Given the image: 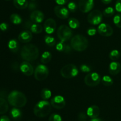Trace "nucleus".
Masks as SVG:
<instances>
[{"label": "nucleus", "instance_id": "obj_1", "mask_svg": "<svg viewBox=\"0 0 121 121\" xmlns=\"http://www.w3.org/2000/svg\"><path fill=\"white\" fill-rule=\"evenodd\" d=\"M20 55L22 59L26 61H33L36 60L39 57V48L33 44H27L21 48Z\"/></svg>", "mask_w": 121, "mask_h": 121}, {"label": "nucleus", "instance_id": "obj_2", "mask_svg": "<svg viewBox=\"0 0 121 121\" xmlns=\"http://www.w3.org/2000/svg\"><path fill=\"white\" fill-rule=\"evenodd\" d=\"M8 103L14 107H22L26 104L27 97L24 94L17 90L12 91L7 97Z\"/></svg>", "mask_w": 121, "mask_h": 121}, {"label": "nucleus", "instance_id": "obj_3", "mask_svg": "<svg viewBox=\"0 0 121 121\" xmlns=\"http://www.w3.org/2000/svg\"><path fill=\"white\" fill-rule=\"evenodd\" d=\"M71 46L78 52H82L86 50L88 46V40L82 34H76L71 39Z\"/></svg>", "mask_w": 121, "mask_h": 121}, {"label": "nucleus", "instance_id": "obj_4", "mask_svg": "<svg viewBox=\"0 0 121 121\" xmlns=\"http://www.w3.org/2000/svg\"><path fill=\"white\" fill-rule=\"evenodd\" d=\"M51 104L47 100H41L38 102L34 107V113L39 117H44L49 115L51 112Z\"/></svg>", "mask_w": 121, "mask_h": 121}, {"label": "nucleus", "instance_id": "obj_5", "mask_svg": "<svg viewBox=\"0 0 121 121\" xmlns=\"http://www.w3.org/2000/svg\"><path fill=\"white\" fill-rule=\"evenodd\" d=\"M79 70L74 64H69L65 65L60 70V74L65 78H72L78 75Z\"/></svg>", "mask_w": 121, "mask_h": 121}, {"label": "nucleus", "instance_id": "obj_6", "mask_svg": "<svg viewBox=\"0 0 121 121\" xmlns=\"http://www.w3.org/2000/svg\"><path fill=\"white\" fill-rule=\"evenodd\" d=\"M57 36L60 41L61 42H66L69 40L70 38H72L73 33L68 26L66 25H61L57 29Z\"/></svg>", "mask_w": 121, "mask_h": 121}, {"label": "nucleus", "instance_id": "obj_7", "mask_svg": "<svg viewBox=\"0 0 121 121\" xmlns=\"http://www.w3.org/2000/svg\"><path fill=\"white\" fill-rule=\"evenodd\" d=\"M49 74L48 68L44 64L38 65L34 71V77L37 81L44 80L47 78Z\"/></svg>", "mask_w": 121, "mask_h": 121}, {"label": "nucleus", "instance_id": "obj_8", "mask_svg": "<svg viewBox=\"0 0 121 121\" xmlns=\"http://www.w3.org/2000/svg\"><path fill=\"white\" fill-rule=\"evenodd\" d=\"M101 81L100 75L97 72H92L86 75L84 79L85 83L89 87H95L100 83Z\"/></svg>", "mask_w": 121, "mask_h": 121}, {"label": "nucleus", "instance_id": "obj_9", "mask_svg": "<svg viewBox=\"0 0 121 121\" xmlns=\"http://www.w3.org/2000/svg\"><path fill=\"white\" fill-rule=\"evenodd\" d=\"M102 19L103 13L98 9L92 11L87 15V21L92 25L100 24Z\"/></svg>", "mask_w": 121, "mask_h": 121}, {"label": "nucleus", "instance_id": "obj_10", "mask_svg": "<svg viewBox=\"0 0 121 121\" xmlns=\"http://www.w3.org/2000/svg\"><path fill=\"white\" fill-rule=\"evenodd\" d=\"M98 32L103 36L109 37L112 35L113 30L112 27L108 24L100 23L98 27Z\"/></svg>", "mask_w": 121, "mask_h": 121}, {"label": "nucleus", "instance_id": "obj_11", "mask_svg": "<svg viewBox=\"0 0 121 121\" xmlns=\"http://www.w3.org/2000/svg\"><path fill=\"white\" fill-rule=\"evenodd\" d=\"M94 6V0H80L79 2V8L82 13H88Z\"/></svg>", "mask_w": 121, "mask_h": 121}, {"label": "nucleus", "instance_id": "obj_12", "mask_svg": "<svg viewBox=\"0 0 121 121\" xmlns=\"http://www.w3.org/2000/svg\"><path fill=\"white\" fill-rule=\"evenodd\" d=\"M51 105L57 109H61L66 106V101L63 96H56L51 100Z\"/></svg>", "mask_w": 121, "mask_h": 121}, {"label": "nucleus", "instance_id": "obj_13", "mask_svg": "<svg viewBox=\"0 0 121 121\" xmlns=\"http://www.w3.org/2000/svg\"><path fill=\"white\" fill-rule=\"evenodd\" d=\"M54 13L58 17L61 19H66L69 15V11L62 5H57L54 7Z\"/></svg>", "mask_w": 121, "mask_h": 121}, {"label": "nucleus", "instance_id": "obj_14", "mask_svg": "<svg viewBox=\"0 0 121 121\" xmlns=\"http://www.w3.org/2000/svg\"><path fill=\"white\" fill-rule=\"evenodd\" d=\"M56 23L55 20L53 19H47L45 21L44 24V30L47 34H52L55 32L56 29Z\"/></svg>", "mask_w": 121, "mask_h": 121}, {"label": "nucleus", "instance_id": "obj_15", "mask_svg": "<svg viewBox=\"0 0 121 121\" xmlns=\"http://www.w3.org/2000/svg\"><path fill=\"white\" fill-rule=\"evenodd\" d=\"M20 71L23 74L27 76H31L34 73V68L31 64L28 61H24L20 65Z\"/></svg>", "mask_w": 121, "mask_h": 121}, {"label": "nucleus", "instance_id": "obj_16", "mask_svg": "<svg viewBox=\"0 0 121 121\" xmlns=\"http://www.w3.org/2000/svg\"><path fill=\"white\" fill-rule=\"evenodd\" d=\"M44 15L41 11H33L30 14L31 21L34 23H41L44 20Z\"/></svg>", "mask_w": 121, "mask_h": 121}, {"label": "nucleus", "instance_id": "obj_17", "mask_svg": "<svg viewBox=\"0 0 121 121\" xmlns=\"http://www.w3.org/2000/svg\"><path fill=\"white\" fill-rule=\"evenodd\" d=\"M33 39V34L31 32L28 30H25L21 32L18 35V40L21 42L26 43L31 41Z\"/></svg>", "mask_w": 121, "mask_h": 121}, {"label": "nucleus", "instance_id": "obj_18", "mask_svg": "<svg viewBox=\"0 0 121 121\" xmlns=\"http://www.w3.org/2000/svg\"><path fill=\"white\" fill-rule=\"evenodd\" d=\"M121 65L119 62L117 61H113L109 64V72L112 75H116L121 72Z\"/></svg>", "mask_w": 121, "mask_h": 121}, {"label": "nucleus", "instance_id": "obj_19", "mask_svg": "<svg viewBox=\"0 0 121 121\" xmlns=\"http://www.w3.org/2000/svg\"><path fill=\"white\" fill-rule=\"evenodd\" d=\"M100 109L98 106L93 105L90 106L87 110V115L91 118H97L100 115Z\"/></svg>", "mask_w": 121, "mask_h": 121}, {"label": "nucleus", "instance_id": "obj_20", "mask_svg": "<svg viewBox=\"0 0 121 121\" xmlns=\"http://www.w3.org/2000/svg\"><path fill=\"white\" fill-rule=\"evenodd\" d=\"M72 46L69 44L65 43V42H60L56 45V49L59 52L69 53L72 52Z\"/></svg>", "mask_w": 121, "mask_h": 121}, {"label": "nucleus", "instance_id": "obj_21", "mask_svg": "<svg viewBox=\"0 0 121 121\" xmlns=\"http://www.w3.org/2000/svg\"><path fill=\"white\" fill-rule=\"evenodd\" d=\"M13 4L15 8L19 9H26L28 6V2L27 0H14Z\"/></svg>", "mask_w": 121, "mask_h": 121}, {"label": "nucleus", "instance_id": "obj_22", "mask_svg": "<svg viewBox=\"0 0 121 121\" xmlns=\"http://www.w3.org/2000/svg\"><path fill=\"white\" fill-rule=\"evenodd\" d=\"M8 46L9 49L12 52H17L19 50V43L18 41L15 39H11L9 41L8 44Z\"/></svg>", "mask_w": 121, "mask_h": 121}, {"label": "nucleus", "instance_id": "obj_23", "mask_svg": "<svg viewBox=\"0 0 121 121\" xmlns=\"http://www.w3.org/2000/svg\"><path fill=\"white\" fill-rule=\"evenodd\" d=\"M8 110V104L5 98L0 97V115H3Z\"/></svg>", "mask_w": 121, "mask_h": 121}, {"label": "nucleus", "instance_id": "obj_24", "mask_svg": "<svg viewBox=\"0 0 121 121\" xmlns=\"http://www.w3.org/2000/svg\"><path fill=\"white\" fill-rule=\"evenodd\" d=\"M10 115L11 116L12 118L15 120L20 119L22 116V113L21 110L17 107H14L11 109L10 112Z\"/></svg>", "mask_w": 121, "mask_h": 121}, {"label": "nucleus", "instance_id": "obj_25", "mask_svg": "<svg viewBox=\"0 0 121 121\" xmlns=\"http://www.w3.org/2000/svg\"><path fill=\"white\" fill-rule=\"evenodd\" d=\"M52 58V55L50 52H43L41 56V62L43 64H47L51 60Z\"/></svg>", "mask_w": 121, "mask_h": 121}, {"label": "nucleus", "instance_id": "obj_26", "mask_svg": "<svg viewBox=\"0 0 121 121\" xmlns=\"http://www.w3.org/2000/svg\"><path fill=\"white\" fill-rule=\"evenodd\" d=\"M9 20L14 24H20L22 23V19L17 14H12L10 15Z\"/></svg>", "mask_w": 121, "mask_h": 121}, {"label": "nucleus", "instance_id": "obj_27", "mask_svg": "<svg viewBox=\"0 0 121 121\" xmlns=\"http://www.w3.org/2000/svg\"><path fill=\"white\" fill-rule=\"evenodd\" d=\"M40 95H41V97L43 99L46 100L48 99L51 97V96H52V91L48 88H44L41 90Z\"/></svg>", "mask_w": 121, "mask_h": 121}, {"label": "nucleus", "instance_id": "obj_28", "mask_svg": "<svg viewBox=\"0 0 121 121\" xmlns=\"http://www.w3.org/2000/svg\"><path fill=\"white\" fill-rule=\"evenodd\" d=\"M31 32L35 34H40L43 31V27L40 24L37 23H34L30 27Z\"/></svg>", "mask_w": 121, "mask_h": 121}, {"label": "nucleus", "instance_id": "obj_29", "mask_svg": "<svg viewBox=\"0 0 121 121\" xmlns=\"http://www.w3.org/2000/svg\"><path fill=\"white\" fill-rule=\"evenodd\" d=\"M101 81L102 84L105 86H111L113 84V79L109 75H104Z\"/></svg>", "mask_w": 121, "mask_h": 121}, {"label": "nucleus", "instance_id": "obj_30", "mask_svg": "<svg viewBox=\"0 0 121 121\" xmlns=\"http://www.w3.org/2000/svg\"><path fill=\"white\" fill-rule=\"evenodd\" d=\"M69 26L72 28H78L80 26V23L79 20L75 18H70L69 20Z\"/></svg>", "mask_w": 121, "mask_h": 121}, {"label": "nucleus", "instance_id": "obj_31", "mask_svg": "<svg viewBox=\"0 0 121 121\" xmlns=\"http://www.w3.org/2000/svg\"><path fill=\"white\" fill-rule=\"evenodd\" d=\"M44 41L46 45L50 47H53L56 45L55 39L50 36H46L44 37Z\"/></svg>", "mask_w": 121, "mask_h": 121}, {"label": "nucleus", "instance_id": "obj_32", "mask_svg": "<svg viewBox=\"0 0 121 121\" xmlns=\"http://www.w3.org/2000/svg\"><path fill=\"white\" fill-rule=\"evenodd\" d=\"M120 53L119 51L117 49L112 50L109 53V58L111 60H116L120 58Z\"/></svg>", "mask_w": 121, "mask_h": 121}, {"label": "nucleus", "instance_id": "obj_33", "mask_svg": "<svg viewBox=\"0 0 121 121\" xmlns=\"http://www.w3.org/2000/svg\"><path fill=\"white\" fill-rule=\"evenodd\" d=\"M114 9L112 7H109L104 9V12H103V15L106 17H109L112 16L114 14Z\"/></svg>", "mask_w": 121, "mask_h": 121}, {"label": "nucleus", "instance_id": "obj_34", "mask_svg": "<svg viewBox=\"0 0 121 121\" xmlns=\"http://www.w3.org/2000/svg\"><path fill=\"white\" fill-rule=\"evenodd\" d=\"M113 23L117 27L121 28V14H117L113 18Z\"/></svg>", "mask_w": 121, "mask_h": 121}, {"label": "nucleus", "instance_id": "obj_35", "mask_svg": "<svg viewBox=\"0 0 121 121\" xmlns=\"http://www.w3.org/2000/svg\"><path fill=\"white\" fill-rule=\"evenodd\" d=\"M48 121H62V118L58 114L53 113L50 116Z\"/></svg>", "mask_w": 121, "mask_h": 121}, {"label": "nucleus", "instance_id": "obj_36", "mask_svg": "<svg viewBox=\"0 0 121 121\" xmlns=\"http://www.w3.org/2000/svg\"><path fill=\"white\" fill-rule=\"evenodd\" d=\"M68 7L69 10L71 12H75L77 10V8H78V6H77L76 4L74 2H70L68 4Z\"/></svg>", "mask_w": 121, "mask_h": 121}, {"label": "nucleus", "instance_id": "obj_37", "mask_svg": "<svg viewBox=\"0 0 121 121\" xmlns=\"http://www.w3.org/2000/svg\"><path fill=\"white\" fill-rule=\"evenodd\" d=\"M80 69L81 70V71H82L83 72H89L91 71V68L88 65H85V64H83V65H80Z\"/></svg>", "mask_w": 121, "mask_h": 121}, {"label": "nucleus", "instance_id": "obj_38", "mask_svg": "<svg viewBox=\"0 0 121 121\" xmlns=\"http://www.w3.org/2000/svg\"><path fill=\"white\" fill-rule=\"evenodd\" d=\"M115 9L118 13H121V0H117L115 4Z\"/></svg>", "mask_w": 121, "mask_h": 121}, {"label": "nucleus", "instance_id": "obj_39", "mask_svg": "<svg viewBox=\"0 0 121 121\" xmlns=\"http://www.w3.org/2000/svg\"><path fill=\"white\" fill-rule=\"evenodd\" d=\"M87 114H86L84 112H81L78 115V119L80 121H84V120L87 119Z\"/></svg>", "mask_w": 121, "mask_h": 121}, {"label": "nucleus", "instance_id": "obj_40", "mask_svg": "<svg viewBox=\"0 0 121 121\" xmlns=\"http://www.w3.org/2000/svg\"><path fill=\"white\" fill-rule=\"evenodd\" d=\"M87 33L89 36H93L96 33V30L95 28H90L87 30Z\"/></svg>", "mask_w": 121, "mask_h": 121}, {"label": "nucleus", "instance_id": "obj_41", "mask_svg": "<svg viewBox=\"0 0 121 121\" xmlns=\"http://www.w3.org/2000/svg\"><path fill=\"white\" fill-rule=\"evenodd\" d=\"M37 4L35 2H30V3L28 4V8L30 11H35V9L37 8Z\"/></svg>", "mask_w": 121, "mask_h": 121}, {"label": "nucleus", "instance_id": "obj_42", "mask_svg": "<svg viewBox=\"0 0 121 121\" xmlns=\"http://www.w3.org/2000/svg\"><path fill=\"white\" fill-rule=\"evenodd\" d=\"M8 24L5 23H2L0 24V29L2 31V32H5L7 30L8 28Z\"/></svg>", "mask_w": 121, "mask_h": 121}, {"label": "nucleus", "instance_id": "obj_43", "mask_svg": "<svg viewBox=\"0 0 121 121\" xmlns=\"http://www.w3.org/2000/svg\"><path fill=\"white\" fill-rule=\"evenodd\" d=\"M54 1L59 5H63L67 4L69 0H54Z\"/></svg>", "mask_w": 121, "mask_h": 121}, {"label": "nucleus", "instance_id": "obj_44", "mask_svg": "<svg viewBox=\"0 0 121 121\" xmlns=\"http://www.w3.org/2000/svg\"><path fill=\"white\" fill-rule=\"evenodd\" d=\"M33 24L31 21H27L25 23V28H30V27L31 26V25Z\"/></svg>", "mask_w": 121, "mask_h": 121}, {"label": "nucleus", "instance_id": "obj_45", "mask_svg": "<svg viewBox=\"0 0 121 121\" xmlns=\"http://www.w3.org/2000/svg\"><path fill=\"white\" fill-rule=\"evenodd\" d=\"M0 121H10V119H9V118L7 116L4 115V116H1Z\"/></svg>", "mask_w": 121, "mask_h": 121}, {"label": "nucleus", "instance_id": "obj_46", "mask_svg": "<svg viewBox=\"0 0 121 121\" xmlns=\"http://www.w3.org/2000/svg\"><path fill=\"white\" fill-rule=\"evenodd\" d=\"M101 1L105 4H108L111 3L112 2V0H101Z\"/></svg>", "mask_w": 121, "mask_h": 121}, {"label": "nucleus", "instance_id": "obj_47", "mask_svg": "<svg viewBox=\"0 0 121 121\" xmlns=\"http://www.w3.org/2000/svg\"><path fill=\"white\" fill-rule=\"evenodd\" d=\"M91 121H103V120L102 119L98 118V117H97V118L92 119L91 120Z\"/></svg>", "mask_w": 121, "mask_h": 121}, {"label": "nucleus", "instance_id": "obj_48", "mask_svg": "<svg viewBox=\"0 0 121 121\" xmlns=\"http://www.w3.org/2000/svg\"><path fill=\"white\" fill-rule=\"evenodd\" d=\"M85 121V120H84V121Z\"/></svg>", "mask_w": 121, "mask_h": 121}, {"label": "nucleus", "instance_id": "obj_49", "mask_svg": "<svg viewBox=\"0 0 121 121\" xmlns=\"http://www.w3.org/2000/svg\"><path fill=\"white\" fill-rule=\"evenodd\" d=\"M6 1H9V0H6Z\"/></svg>", "mask_w": 121, "mask_h": 121}]
</instances>
